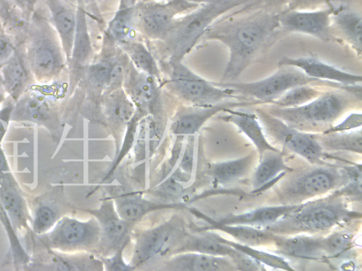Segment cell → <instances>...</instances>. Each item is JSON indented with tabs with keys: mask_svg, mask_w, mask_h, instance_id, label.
<instances>
[{
	"mask_svg": "<svg viewBox=\"0 0 362 271\" xmlns=\"http://www.w3.org/2000/svg\"><path fill=\"white\" fill-rule=\"evenodd\" d=\"M332 0H287L285 11L288 10H311L317 6L323 4L330 5Z\"/></svg>",
	"mask_w": 362,
	"mask_h": 271,
	"instance_id": "43",
	"label": "cell"
},
{
	"mask_svg": "<svg viewBox=\"0 0 362 271\" xmlns=\"http://www.w3.org/2000/svg\"><path fill=\"white\" fill-rule=\"evenodd\" d=\"M125 92L141 113L156 114L161 107L160 92L156 78L136 69L133 64L127 69Z\"/></svg>",
	"mask_w": 362,
	"mask_h": 271,
	"instance_id": "13",
	"label": "cell"
},
{
	"mask_svg": "<svg viewBox=\"0 0 362 271\" xmlns=\"http://www.w3.org/2000/svg\"><path fill=\"white\" fill-rule=\"evenodd\" d=\"M90 212L99 223L103 246L109 250L124 248L129 236V224L119 217L112 203L105 201L99 209Z\"/></svg>",
	"mask_w": 362,
	"mask_h": 271,
	"instance_id": "16",
	"label": "cell"
},
{
	"mask_svg": "<svg viewBox=\"0 0 362 271\" xmlns=\"http://www.w3.org/2000/svg\"><path fill=\"white\" fill-rule=\"evenodd\" d=\"M122 249L123 248L116 251L115 254L110 258L104 259V264L107 270H129L134 269L131 265L125 264L123 261L122 257Z\"/></svg>",
	"mask_w": 362,
	"mask_h": 271,
	"instance_id": "45",
	"label": "cell"
},
{
	"mask_svg": "<svg viewBox=\"0 0 362 271\" xmlns=\"http://www.w3.org/2000/svg\"><path fill=\"white\" fill-rule=\"evenodd\" d=\"M349 104L345 95L329 91L322 92L310 102L294 107L270 108L267 112L290 126L308 132L332 124Z\"/></svg>",
	"mask_w": 362,
	"mask_h": 271,
	"instance_id": "5",
	"label": "cell"
},
{
	"mask_svg": "<svg viewBox=\"0 0 362 271\" xmlns=\"http://www.w3.org/2000/svg\"><path fill=\"white\" fill-rule=\"evenodd\" d=\"M278 65L295 67L310 78L337 83L345 87L360 85L362 82L361 74L343 71L312 56H285L279 61Z\"/></svg>",
	"mask_w": 362,
	"mask_h": 271,
	"instance_id": "14",
	"label": "cell"
},
{
	"mask_svg": "<svg viewBox=\"0 0 362 271\" xmlns=\"http://www.w3.org/2000/svg\"><path fill=\"white\" fill-rule=\"evenodd\" d=\"M163 270L181 271H226L237 270L233 260L226 256L200 253L175 255L163 265Z\"/></svg>",
	"mask_w": 362,
	"mask_h": 271,
	"instance_id": "17",
	"label": "cell"
},
{
	"mask_svg": "<svg viewBox=\"0 0 362 271\" xmlns=\"http://www.w3.org/2000/svg\"><path fill=\"white\" fill-rule=\"evenodd\" d=\"M30 25L29 17L15 6L3 26L8 35L21 40H25Z\"/></svg>",
	"mask_w": 362,
	"mask_h": 271,
	"instance_id": "40",
	"label": "cell"
},
{
	"mask_svg": "<svg viewBox=\"0 0 362 271\" xmlns=\"http://www.w3.org/2000/svg\"><path fill=\"white\" fill-rule=\"evenodd\" d=\"M103 109L107 119L115 124H128L134 115V106L122 88L107 92L103 100Z\"/></svg>",
	"mask_w": 362,
	"mask_h": 271,
	"instance_id": "28",
	"label": "cell"
},
{
	"mask_svg": "<svg viewBox=\"0 0 362 271\" xmlns=\"http://www.w3.org/2000/svg\"><path fill=\"white\" fill-rule=\"evenodd\" d=\"M93 48L86 16L81 8L76 12V26L70 62L71 85L76 83L79 73L86 66L92 55Z\"/></svg>",
	"mask_w": 362,
	"mask_h": 271,
	"instance_id": "23",
	"label": "cell"
},
{
	"mask_svg": "<svg viewBox=\"0 0 362 271\" xmlns=\"http://www.w3.org/2000/svg\"><path fill=\"white\" fill-rule=\"evenodd\" d=\"M279 67L274 73L259 80L247 83L221 82L215 84L221 88H228L241 99L250 98L259 104H272L284 92L298 85L315 83L339 85L310 78L295 67Z\"/></svg>",
	"mask_w": 362,
	"mask_h": 271,
	"instance_id": "6",
	"label": "cell"
},
{
	"mask_svg": "<svg viewBox=\"0 0 362 271\" xmlns=\"http://www.w3.org/2000/svg\"><path fill=\"white\" fill-rule=\"evenodd\" d=\"M362 124V114L361 112H353L336 126H329L323 133L347 132L360 128Z\"/></svg>",
	"mask_w": 362,
	"mask_h": 271,
	"instance_id": "41",
	"label": "cell"
},
{
	"mask_svg": "<svg viewBox=\"0 0 362 271\" xmlns=\"http://www.w3.org/2000/svg\"><path fill=\"white\" fill-rule=\"evenodd\" d=\"M349 179L346 167L317 166L308 168L282 182L279 198L286 205L299 204L344 185Z\"/></svg>",
	"mask_w": 362,
	"mask_h": 271,
	"instance_id": "7",
	"label": "cell"
},
{
	"mask_svg": "<svg viewBox=\"0 0 362 271\" xmlns=\"http://www.w3.org/2000/svg\"><path fill=\"white\" fill-rule=\"evenodd\" d=\"M259 104L253 100H226L213 105L199 106L182 113L175 120L171 126L173 134L177 136L193 135L207 120L216 114L225 112L227 109L247 107Z\"/></svg>",
	"mask_w": 362,
	"mask_h": 271,
	"instance_id": "15",
	"label": "cell"
},
{
	"mask_svg": "<svg viewBox=\"0 0 362 271\" xmlns=\"http://www.w3.org/2000/svg\"><path fill=\"white\" fill-rule=\"evenodd\" d=\"M22 96L23 97L18 103L21 112L37 121H42L48 117V104L42 96L34 92L23 94Z\"/></svg>",
	"mask_w": 362,
	"mask_h": 271,
	"instance_id": "39",
	"label": "cell"
},
{
	"mask_svg": "<svg viewBox=\"0 0 362 271\" xmlns=\"http://www.w3.org/2000/svg\"><path fill=\"white\" fill-rule=\"evenodd\" d=\"M183 251L226 256L230 258L234 263L243 255V253L221 242L218 238V234L210 232L185 236L173 253Z\"/></svg>",
	"mask_w": 362,
	"mask_h": 271,
	"instance_id": "20",
	"label": "cell"
},
{
	"mask_svg": "<svg viewBox=\"0 0 362 271\" xmlns=\"http://www.w3.org/2000/svg\"><path fill=\"white\" fill-rule=\"evenodd\" d=\"M254 159L252 153L238 159L212 164L208 174L217 183H231L242 179L250 171Z\"/></svg>",
	"mask_w": 362,
	"mask_h": 271,
	"instance_id": "30",
	"label": "cell"
},
{
	"mask_svg": "<svg viewBox=\"0 0 362 271\" xmlns=\"http://www.w3.org/2000/svg\"><path fill=\"white\" fill-rule=\"evenodd\" d=\"M185 236L180 222L174 219L144 231L137 239L130 265L141 266L174 249Z\"/></svg>",
	"mask_w": 362,
	"mask_h": 271,
	"instance_id": "10",
	"label": "cell"
},
{
	"mask_svg": "<svg viewBox=\"0 0 362 271\" xmlns=\"http://www.w3.org/2000/svg\"><path fill=\"white\" fill-rule=\"evenodd\" d=\"M279 28L278 14L262 11L214 23L206 37L222 42L229 52L222 82L235 81Z\"/></svg>",
	"mask_w": 362,
	"mask_h": 271,
	"instance_id": "1",
	"label": "cell"
},
{
	"mask_svg": "<svg viewBox=\"0 0 362 271\" xmlns=\"http://www.w3.org/2000/svg\"><path fill=\"white\" fill-rule=\"evenodd\" d=\"M179 60H169L167 86L185 100L198 106L213 105L232 99L243 100L228 88L218 86L193 73Z\"/></svg>",
	"mask_w": 362,
	"mask_h": 271,
	"instance_id": "8",
	"label": "cell"
},
{
	"mask_svg": "<svg viewBox=\"0 0 362 271\" xmlns=\"http://www.w3.org/2000/svg\"><path fill=\"white\" fill-rule=\"evenodd\" d=\"M50 14L51 25L55 30L66 61L69 62L76 26V13L64 0H44Z\"/></svg>",
	"mask_w": 362,
	"mask_h": 271,
	"instance_id": "18",
	"label": "cell"
},
{
	"mask_svg": "<svg viewBox=\"0 0 362 271\" xmlns=\"http://www.w3.org/2000/svg\"><path fill=\"white\" fill-rule=\"evenodd\" d=\"M322 92L311 84L296 86L284 92L272 104L277 107H294L306 104Z\"/></svg>",
	"mask_w": 362,
	"mask_h": 271,
	"instance_id": "36",
	"label": "cell"
},
{
	"mask_svg": "<svg viewBox=\"0 0 362 271\" xmlns=\"http://www.w3.org/2000/svg\"><path fill=\"white\" fill-rule=\"evenodd\" d=\"M218 238L221 242L247 255L248 256L260 263L261 264L267 265L269 267L281 270H294V268L292 267L289 265V263L287 261H286L285 259L281 256L259 251L257 249L251 248L250 246L243 244L241 243H235L229 241L220 236L218 234Z\"/></svg>",
	"mask_w": 362,
	"mask_h": 271,
	"instance_id": "35",
	"label": "cell"
},
{
	"mask_svg": "<svg viewBox=\"0 0 362 271\" xmlns=\"http://www.w3.org/2000/svg\"><path fill=\"white\" fill-rule=\"evenodd\" d=\"M334 7L331 16L332 24L344 36L345 40L361 55L362 50V16L360 12L340 5Z\"/></svg>",
	"mask_w": 362,
	"mask_h": 271,
	"instance_id": "25",
	"label": "cell"
},
{
	"mask_svg": "<svg viewBox=\"0 0 362 271\" xmlns=\"http://www.w3.org/2000/svg\"><path fill=\"white\" fill-rule=\"evenodd\" d=\"M183 1L198 5V4H199V3L206 4V3L214 1L215 0H183Z\"/></svg>",
	"mask_w": 362,
	"mask_h": 271,
	"instance_id": "50",
	"label": "cell"
},
{
	"mask_svg": "<svg viewBox=\"0 0 362 271\" xmlns=\"http://www.w3.org/2000/svg\"><path fill=\"white\" fill-rule=\"evenodd\" d=\"M115 61V59H103L87 66L86 80L92 89L96 91L107 89Z\"/></svg>",
	"mask_w": 362,
	"mask_h": 271,
	"instance_id": "37",
	"label": "cell"
},
{
	"mask_svg": "<svg viewBox=\"0 0 362 271\" xmlns=\"http://www.w3.org/2000/svg\"><path fill=\"white\" fill-rule=\"evenodd\" d=\"M160 189L163 193L170 195H180L183 191L182 186L173 179L166 181Z\"/></svg>",
	"mask_w": 362,
	"mask_h": 271,
	"instance_id": "46",
	"label": "cell"
},
{
	"mask_svg": "<svg viewBox=\"0 0 362 271\" xmlns=\"http://www.w3.org/2000/svg\"><path fill=\"white\" fill-rule=\"evenodd\" d=\"M325 258H338L346 253L353 246V236L348 231H335L322 237Z\"/></svg>",
	"mask_w": 362,
	"mask_h": 271,
	"instance_id": "38",
	"label": "cell"
},
{
	"mask_svg": "<svg viewBox=\"0 0 362 271\" xmlns=\"http://www.w3.org/2000/svg\"><path fill=\"white\" fill-rule=\"evenodd\" d=\"M136 11L133 6L121 8L110 22L107 32L119 44L132 40Z\"/></svg>",
	"mask_w": 362,
	"mask_h": 271,
	"instance_id": "34",
	"label": "cell"
},
{
	"mask_svg": "<svg viewBox=\"0 0 362 271\" xmlns=\"http://www.w3.org/2000/svg\"><path fill=\"white\" fill-rule=\"evenodd\" d=\"M53 220L52 211L45 207H41L37 213L36 222L38 227H46L51 224Z\"/></svg>",
	"mask_w": 362,
	"mask_h": 271,
	"instance_id": "48",
	"label": "cell"
},
{
	"mask_svg": "<svg viewBox=\"0 0 362 271\" xmlns=\"http://www.w3.org/2000/svg\"><path fill=\"white\" fill-rule=\"evenodd\" d=\"M14 7L8 0H0V20L2 24L8 19Z\"/></svg>",
	"mask_w": 362,
	"mask_h": 271,
	"instance_id": "49",
	"label": "cell"
},
{
	"mask_svg": "<svg viewBox=\"0 0 362 271\" xmlns=\"http://www.w3.org/2000/svg\"><path fill=\"white\" fill-rule=\"evenodd\" d=\"M254 0H215L177 20L162 40L169 60L181 61L215 20L226 13Z\"/></svg>",
	"mask_w": 362,
	"mask_h": 271,
	"instance_id": "3",
	"label": "cell"
},
{
	"mask_svg": "<svg viewBox=\"0 0 362 271\" xmlns=\"http://www.w3.org/2000/svg\"><path fill=\"white\" fill-rule=\"evenodd\" d=\"M4 26H3V24L1 23V21L0 20V34H2L4 33Z\"/></svg>",
	"mask_w": 362,
	"mask_h": 271,
	"instance_id": "53",
	"label": "cell"
},
{
	"mask_svg": "<svg viewBox=\"0 0 362 271\" xmlns=\"http://www.w3.org/2000/svg\"><path fill=\"white\" fill-rule=\"evenodd\" d=\"M197 4L183 0H172L166 4L148 3L135 13L134 25L139 31L152 40H163L180 12Z\"/></svg>",
	"mask_w": 362,
	"mask_h": 271,
	"instance_id": "11",
	"label": "cell"
},
{
	"mask_svg": "<svg viewBox=\"0 0 362 271\" xmlns=\"http://www.w3.org/2000/svg\"><path fill=\"white\" fill-rule=\"evenodd\" d=\"M17 48L6 34H0V65H4L14 54Z\"/></svg>",
	"mask_w": 362,
	"mask_h": 271,
	"instance_id": "44",
	"label": "cell"
},
{
	"mask_svg": "<svg viewBox=\"0 0 362 271\" xmlns=\"http://www.w3.org/2000/svg\"><path fill=\"white\" fill-rule=\"evenodd\" d=\"M322 237L306 235L284 236L276 234L274 243L276 253L287 257L303 260H319L325 258Z\"/></svg>",
	"mask_w": 362,
	"mask_h": 271,
	"instance_id": "19",
	"label": "cell"
},
{
	"mask_svg": "<svg viewBox=\"0 0 362 271\" xmlns=\"http://www.w3.org/2000/svg\"><path fill=\"white\" fill-rule=\"evenodd\" d=\"M284 151H267L262 154L252 177L253 191L265 188L266 186L279 179V175L293 171L284 162Z\"/></svg>",
	"mask_w": 362,
	"mask_h": 271,
	"instance_id": "26",
	"label": "cell"
},
{
	"mask_svg": "<svg viewBox=\"0 0 362 271\" xmlns=\"http://www.w3.org/2000/svg\"><path fill=\"white\" fill-rule=\"evenodd\" d=\"M101 230L98 221H64L59 229V237L63 242L81 246H92L100 239Z\"/></svg>",
	"mask_w": 362,
	"mask_h": 271,
	"instance_id": "27",
	"label": "cell"
},
{
	"mask_svg": "<svg viewBox=\"0 0 362 271\" xmlns=\"http://www.w3.org/2000/svg\"><path fill=\"white\" fill-rule=\"evenodd\" d=\"M5 92H5V90H4V88L1 79L0 78V101L4 97Z\"/></svg>",
	"mask_w": 362,
	"mask_h": 271,
	"instance_id": "51",
	"label": "cell"
},
{
	"mask_svg": "<svg viewBox=\"0 0 362 271\" xmlns=\"http://www.w3.org/2000/svg\"><path fill=\"white\" fill-rule=\"evenodd\" d=\"M67 3H69V4H81L83 1H87V0H64Z\"/></svg>",
	"mask_w": 362,
	"mask_h": 271,
	"instance_id": "52",
	"label": "cell"
},
{
	"mask_svg": "<svg viewBox=\"0 0 362 271\" xmlns=\"http://www.w3.org/2000/svg\"><path fill=\"white\" fill-rule=\"evenodd\" d=\"M223 120L237 126L255 145L259 157L267 151H279L267 139L266 135L256 114L235 109H227Z\"/></svg>",
	"mask_w": 362,
	"mask_h": 271,
	"instance_id": "21",
	"label": "cell"
},
{
	"mask_svg": "<svg viewBox=\"0 0 362 271\" xmlns=\"http://www.w3.org/2000/svg\"><path fill=\"white\" fill-rule=\"evenodd\" d=\"M315 136L322 149L361 154L362 134L361 130L349 133H323L320 136Z\"/></svg>",
	"mask_w": 362,
	"mask_h": 271,
	"instance_id": "32",
	"label": "cell"
},
{
	"mask_svg": "<svg viewBox=\"0 0 362 271\" xmlns=\"http://www.w3.org/2000/svg\"><path fill=\"white\" fill-rule=\"evenodd\" d=\"M119 44L136 69L156 78H160V71L156 61L151 52L144 44L130 40Z\"/></svg>",
	"mask_w": 362,
	"mask_h": 271,
	"instance_id": "33",
	"label": "cell"
},
{
	"mask_svg": "<svg viewBox=\"0 0 362 271\" xmlns=\"http://www.w3.org/2000/svg\"><path fill=\"white\" fill-rule=\"evenodd\" d=\"M30 73L25 59L16 49L1 68L5 92L13 100H18L23 95L29 82Z\"/></svg>",
	"mask_w": 362,
	"mask_h": 271,
	"instance_id": "24",
	"label": "cell"
},
{
	"mask_svg": "<svg viewBox=\"0 0 362 271\" xmlns=\"http://www.w3.org/2000/svg\"><path fill=\"white\" fill-rule=\"evenodd\" d=\"M211 228L223 231L243 244L250 246L264 245L274 241L276 236L265 229H259L252 226L238 224H222L210 218L206 217Z\"/></svg>",
	"mask_w": 362,
	"mask_h": 271,
	"instance_id": "29",
	"label": "cell"
},
{
	"mask_svg": "<svg viewBox=\"0 0 362 271\" xmlns=\"http://www.w3.org/2000/svg\"><path fill=\"white\" fill-rule=\"evenodd\" d=\"M300 204H283L281 205L262 207L243 213L230 215L216 222L222 224L266 227L295 210L299 207Z\"/></svg>",
	"mask_w": 362,
	"mask_h": 271,
	"instance_id": "22",
	"label": "cell"
},
{
	"mask_svg": "<svg viewBox=\"0 0 362 271\" xmlns=\"http://www.w3.org/2000/svg\"><path fill=\"white\" fill-rule=\"evenodd\" d=\"M115 203L118 215L128 222L137 221L151 211L179 205L154 203L141 197L130 195L117 197Z\"/></svg>",
	"mask_w": 362,
	"mask_h": 271,
	"instance_id": "31",
	"label": "cell"
},
{
	"mask_svg": "<svg viewBox=\"0 0 362 271\" xmlns=\"http://www.w3.org/2000/svg\"><path fill=\"white\" fill-rule=\"evenodd\" d=\"M333 6L315 10H288L278 14L280 28L288 32L313 36L322 41L331 37Z\"/></svg>",
	"mask_w": 362,
	"mask_h": 271,
	"instance_id": "12",
	"label": "cell"
},
{
	"mask_svg": "<svg viewBox=\"0 0 362 271\" xmlns=\"http://www.w3.org/2000/svg\"><path fill=\"white\" fill-rule=\"evenodd\" d=\"M25 40V61L34 78L47 83L58 77L66 60L52 25L33 16Z\"/></svg>",
	"mask_w": 362,
	"mask_h": 271,
	"instance_id": "4",
	"label": "cell"
},
{
	"mask_svg": "<svg viewBox=\"0 0 362 271\" xmlns=\"http://www.w3.org/2000/svg\"><path fill=\"white\" fill-rule=\"evenodd\" d=\"M360 212L349 210L341 195L331 196L300 203L299 207L264 229L276 234L317 233L354 218Z\"/></svg>",
	"mask_w": 362,
	"mask_h": 271,
	"instance_id": "2",
	"label": "cell"
},
{
	"mask_svg": "<svg viewBox=\"0 0 362 271\" xmlns=\"http://www.w3.org/2000/svg\"><path fill=\"white\" fill-rule=\"evenodd\" d=\"M1 199L6 209L12 215L18 217L21 214V205L17 195L10 191L6 190L2 193Z\"/></svg>",
	"mask_w": 362,
	"mask_h": 271,
	"instance_id": "42",
	"label": "cell"
},
{
	"mask_svg": "<svg viewBox=\"0 0 362 271\" xmlns=\"http://www.w3.org/2000/svg\"><path fill=\"white\" fill-rule=\"evenodd\" d=\"M13 6L30 17L33 12L37 0H8Z\"/></svg>",
	"mask_w": 362,
	"mask_h": 271,
	"instance_id": "47",
	"label": "cell"
},
{
	"mask_svg": "<svg viewBox=\"0 0 362 271\" xmlns=\"http://www.w3.org/2000/svg\"><path fill=\"white\" fill-rule=\"evenodd\" d=\"M255 111L265 135L281 145L284 150L287 149L313 164L323 162L325 154L314 134L293 128L264 109Z\"/></svg>",
	"mask_w": 362,
	"mask_h": 271,
	"instance_id": "9",
	"label": "cell"
}]
</instances>
